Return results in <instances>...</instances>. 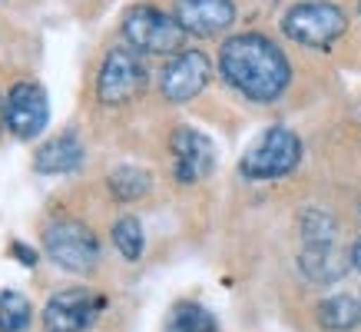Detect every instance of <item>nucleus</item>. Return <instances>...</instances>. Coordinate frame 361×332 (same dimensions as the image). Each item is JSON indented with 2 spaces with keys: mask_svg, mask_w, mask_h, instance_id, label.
Segmentation results:
<instances>
[{
  "mask_svg": "<svg viewBox=\"0 0 361 332\" xmlns=\"http://www.w3.org/2000/svg\"><path fill=\"white\" fill-rule=\"evenodd\" d=\"M219 70L242 97L255 103H272L288 87L292 66L279 47L262 33H239L222 44Z\"/></svg>",
  "mask_w": 361,
  "mask_h": 332,
  "instance_id": "obj_1",
  "label": "nucleus"
},
{
  "mask_svg": "<svg viewBox=\"0 0 361 332\" xmlns=\"http://www.w3.org/2000/svg\"><path fill=\"white\" fill-rule=\"evenodd\" d=\"M298 160H302V140L288 126H269L239 160V173L245 179H279L292 173Z\"/></svg>",
  "mask_w": 361,
  "mask_h": 332,
  "instance_id": "obj_2",
  "label": "nucleus"
},
{
  "mask_svg": "<svg viewBox=\"0 0 361 332\" xmlns=\"http://www.w3.org/2000/svg\"><path fill=\"white\" fill-rule=\"evenodd\" d=\"M282 30L295 44L325 50L348 30V17H345L341 7H335L329 0H305V4H295L292 11L285 13Z\"/></svg>",
  "mask_w": 361,
  "mask_h": 332,
  "instance_id": "obj_3",
  "label": "nucleus"
},
{
  "mask_svg": "<svg viewBox=\"0 0 361 332\" xmlns=\"http://www.w3.org/2000/svg\"><path fill=\"white\" fill-rule=\"evenodd\" d=\"M123 33L136 50H146V54H183V44H186V30L179 27V20L149 4L126 11Z\"/></svg>",
  "mask_w": 361,
  "mask_h": 332,
  "instance_id": "obj_4",
  "label": "nucleus"
},
{
  "mask_svg": "<svg viewBox=\"0 0 361 332\" xmlns=\"http://www.w3.org/2000/svg\"><path fill=\"white\" fill-rule=\"evenodd\" d=\"M44 249L66 273H90L99 263V243L80 220H56L44 232Z\"/></svg>",
  "mask_w": 361,
  "mask_h": 332,
  "instance_id": "obj_5",
  "label": "nucleus"
},
{
  "mask_svg": "<svg viewBox=\"0 0 361 332\" xmlns=\"http://www.w3.org/2000/svg\"><path fill=\"white\" fill-rule=\"evenodd\" d=\"M146 87V66L130 47H113L97 77V93L103 103H130L133 97H140Z\"/></svg>",
  "mask_w": 361,
  "mask_h": 332,
  "instance_id": "obj_6",
  "label": "nucleus"
},
{
  "mask_svg": "<svg viewBox=\"0 0 361 332\" xmlns=\"http://www.w3.org/2000/svg\"><path fill=\"white\" fill-rule=\"evenodd\" d=\"M50 120V107H47V93L30 80H20L7 90L4 100V123L13 136L20 140H33L37 133Z\"/></svg>",
  "mask_w": 361,
  "mask_h": 332,
  "instance_id": "obj_7",
  "label": "nucleus"
},
{
  "mask_svg": "<svg viewBox=\"0 0 361 332\" xmlns=\"http://www.w3.org/2000/svg\"><path fill=\"white\" fill-rule=\"evenodd\" d=\"M209 77H212V64L202 50H183L176 54L169 64L163 66V97L169 103H189L192 97H199L206 90Z\"/></svg>",
  "mask_w": 361,
  "mask_h": 332,
  "instance_id": "obj_8",
  "label": "nucleus"
},
{
  "mask_svg": "<svg viewBox=\"0 0 361 332\" xmlns=\"http://www.w3.org/2000/svg\"><path fill=\"white\" fill-rule=\"evenodd\" d=\"M103 309V299L90 289H63L50 296L44 306V329L47 332H83Z\"/></svg>",
  "mask_w": 361,
  "mask_h": 332,
  "instance_id": "obj_9",
  "label": "nucleus"
},
{
  "mask_svg": "<svg viewBox=\"0 0 361 332\" xmlns=\"http://www.w3.org/2000/svg\"><path fill=\"white\" fill-rule=\"evenodd\" d=\"M173 173L179 183H199L212 173V163H216V146L206 133L192 130V126H179L173 133Z\"/></svg>",
  "mask_w": 361,
  "mask_h": 332,
  "instance_id": "obj_10",
  "label": "nucleus"
},
{
  "mask_svg": "<svg viewBox=\"0 0 361 332\" xmlns=\"http://www.w3.org/2000/svg\"><path fill=\"white\" fill-rule=\"evenodd\" d=\"M173 17L186 33L216 37L235 23V7L232 0H176Z\"/></svg>",
  "mask_w": 361,
  "mask_h": 332,
  "instance_id": "obj_11",
  "label": "nucleus"
},
{
  "mask_svg": "<svg viewBox=\"0 0 361 332\" xmlns=\"http://www.w3.org/2000/svg\"><path fill=\"white\" fill-rule=\"evenodd\" d=\"M80 163H83V143H80L73 133H60L56 140L44 143L37 150V160H33L37 173H50V177H56V173H73Z\"/></svg>",
  "mask_w": 361,
  "mask_h": 332,
  "instance_id": "obj_12",
  "label": "nucleus"
},
{
  "mask_svg": "<svg viewBox=\"0 0 361 332\" xmlns=\"http://www.w3.org/2000/svg\"><path fill=\"white\" fill-rule=\"evenodd\" d=\"M298 266H302V273L312 283H335L348 269V259L331 243H308L305 253L298 256Z\"/></svg>",
  "mask_w": 361,
  "mask_h": 332,
  "instance_id": "obj_13",
  "label": "nucleus"
},
{
  "mask_svg": "<svg viewBox=\"0 0 361 332\" xmlns=\"http://www.w3.org/2000/svg\"><path fill=\"white\" fill-rule=\"evenodd\" d=\"M318 326L329 332H351L361 326V299L355 296H329L318 302Z\"/></svg>",
  "mask_w": 361,
  "mask_h": 332,
  "instance_id": "obj_14",
  "label": "nucleus"
},
{
  "mask_svg": "<svg viewBox=\"0 0 361 332\" xmlns=\"http://www.w3.org/2000/svg\"><path fill=\"white\" fill-rule=\"evenodd\" d=\"M166 332H216V319L199 302H179L166 319Z\"/></svg>",
  "mask_w": 361,
  "mask_h": 332,
  "instance_id": "obj_15",
  "label": "nucleus"
},
{
  "mask_svg": "<svg viewBox=\"0 0 361 332\" xmlns=\"http://www.w3.org/2000/svg\"><path fill=\"white\" fill-rule=\"evenodd\" d=\"M106 183H110L113 196L123 199V203L146 196V193H149V186H153L149 173H146V170H136V166H120V170H113Z\"/></svg>",
  "mask_w": 361,
  "mask_h": 332,
  "instance_id": "obj_16",
  "label": "nucleus"
},
{
  "mask_svg": "<svg viewBox=\"0 0 361 332\" xmlns=\"http://www.w3.org/2000/svg\"><path fill=\"white\" fill-rule=\"evenodd\" d=\"M30 316L33 306L27 296L11 292V289L0 292V332H23L30 326Z\"/></svg>",
  "mask_w": 361,
  "mask_h": 332,
  "instance_id": "obj_17",
  "label": "nucleus"
},
{
  "mask_svg": "<svg viewBox=\"0 0 361 332\" xmlns=\"http://www.w3.org/2000/svg\"><path fill=\"white\" fill-rule=\"evenodd\" d=\"M113 243H116V249H120L130 263H136V259L142 256V246H146L140 220H136V216H123V220H116V226H113Z\"/></svg>",
  "mask_w": 361,
  "mask_h": 332,
  "instance_id": "obj_18",
  "label": "nucleus"
},
{
  "mask_svg": "<svg viewBox=\"0 0 361 332\" xmlns=\"http://www.w3.org/2000/svg\"><path fill=\"white\" fill-rule=\"evenodd\" d=\"M351 266H355V269L361 273V239L355 243V249H351Z\"/></svg>",
  "mask_w": 361,
  "mask_h": 332,
  "instance_id": "obj_19",
  "label": "nucleus"
},
{
  "mask_svg": "<svg viewBox=\"0 0 361 332\" xmlns=\"http://www.w3.org/2000/svg\"><path fill=\"white\" fill-rule=\"evenodd\" d=\"M0 126H4V100H0Z\"/></svg>",
  "mask_w": 361,
  "mask_h": 332,
  "instance_id": "obj_20",
  "label": "nucleus"
}]
</instances>
